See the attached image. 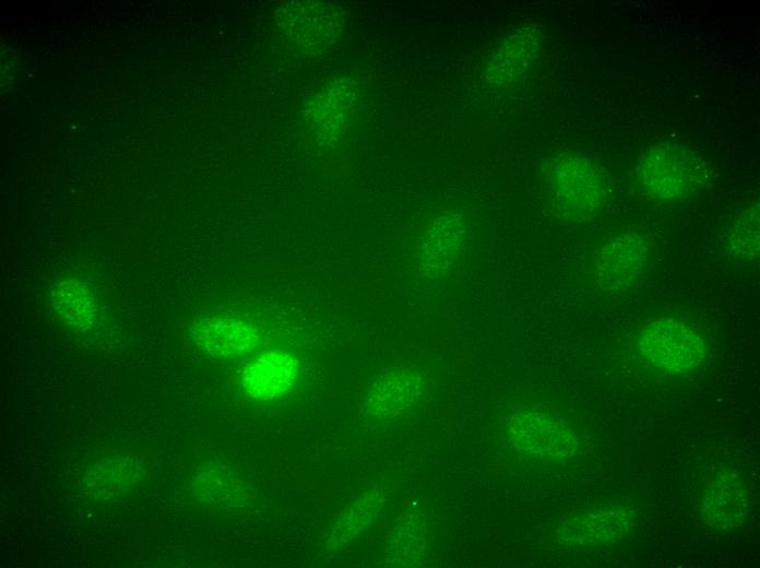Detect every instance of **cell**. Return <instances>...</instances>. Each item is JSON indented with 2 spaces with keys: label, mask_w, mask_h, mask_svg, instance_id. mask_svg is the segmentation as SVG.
<instances>
[{
  "label": "cell",
  "mask_w": 760,
  "mask_h": 568,
  "mask_svg": "<svg viewBox=\"0 0 760 568\" xmlns=\"http://www.w3.org/2000/svg\"><path fill=\"white\" fill-rule=\"evenodd\" d=\"M551 206L569 222L595 217L607 199V184L598 165L580 154L559 157L549 175Z\"/></svg>",
  "instance_id": "cell-1"
},
{
  "label": "cell",
  "mask_w": 760,
  "mask_h": 568,
  "mask_svg": "<svg viewBox=\"0 0 760 568\" xmlns=\"http://www.w3.org/2000/svg\"><path fill=\"white\" fill-rule=\"evenodd\" d=\"M277 27L298 50L319 55L341 35L344 14L330 2L293 1L278 10Z\"/></svg>",
  "instance_id": "cell-2"
},
{
  "label": "cell",
  "mask_w": 760,
  "mask_h": 568,
  "mask_svg": "<svg viewBox=\"0 0 760 568\" xmlns=\"http://www.w3.org/2000/svg\"><path fill=\"white\" fill-rule=\"evenodd\" d=\"M637 174L650 196L661 201H676L692 190L699 168L691 153L665 142L644 152L638 161Z\"/></svg>",
  "instance_id": "cell-3"
},
{
  "label": "cell",
  "mask_w": 760,
  "mask_h": 568,
  "mask_svg": "<svg viewBox=\"0 0 760 568\" xmlns=\"http://www.w3.org/2000/svg\"><path fill=\"white\" fill-rule=\"evenodd\" d=\"M639 348L648 362L670 371L694 368L704 357L703 341L673 319L650 323L642 333Z\"/></svg>",
  "instance_id": "cell-4"
},
{
  "label": "cell",
  "mask_w": 760,
  "mask_h": 568,
  "mask_svg": "<svg viewBox=\"0 0 760 568\" xmlns=\"http://www.w3.org/2000/svg\"><path fill=\"white\" fill-rule=\"evenodd\" d=\"M467 242V228L455 213H442L426 228L417 249V265L427 279H440L461 262Z\"/></svg>",
  "instance_id": "cell-5"
},
{
  "label": "cell",
  "mask_w": 760,
  "mask_h": 568,
  "mask_svg": "<svg viewBox=\"0 0 760 568\" xmlns=\"http://www.w3.org/2000/svg\"><path fill=\"white\" fill-rule=\"evenodd\" d=\"M648 258V244L639 235H621L602 249L595 267L598 286L614 292L631 285L641 274Z\"/></svg>",
  "instance_id": "cell-6"
},
{
  "label": "cell",
  "mask_w": 760,
  "mask_h": 568,
  "mask_svg": "<svg viewBox=\"0 0 760 568\" xmlns=\"http://www.w3.org/2000/svg\"><path fill=\"white\" fill-rule=\"evenodd\" d=\"M424 393V380L417 371L397 369L380 376L366 395V407L375 417L389 419L415 405Z\"/></svg>",
  "instance_id": "cell-7"
},
{
  "label": "cell",
  "mask_w": 760,
  "mask_h": 568,
  "mask_svg": "<svg viewBox=\"0 0 760 568\" xmlns=\"http://www.w3.org/2000/svg\"><path fill=\"white\" fill-rule=\"evenodd\" d=\"M509 433L516 448L530 454L563 457L577 448V439L569 429L533 413L513 416Z\"/></svg>",
  "instance_id": "cell-8"
},
{
  "label": "cell",
  "mask_w": 760,
  "mask_h": 568,
  "mask_svg": "<svg viewBox=\"0 0 760 568\" xmlns=\"http://www.w3.org/2000/svg\"><path fill=\"white\" fill-rule=\"evenodd\" d=\"M298 378V360L282 352L261 355L248 364L241 375L246 392L262 401L281 397L296 384Z\"/></svg>",
  "instance_id": "cell-9"
},
{
  "label": "cell",
  "mask_w": 760,
  "mask_h": 568,
  "mask_svg": "<svg viewBox=\"0 0 760 568\" xmlns=\"http://www.w3.org/2000/svg\"><path fill=\"white\" fill-rule=\"evenodd\" d=\"M195 342L216 357H236L253 351L259 334L249 324L233 318L212 317L192 328Z\"/></svg>",
  "instance_id": "cell-10"
},
{
  "label": "cell",
  "mask_w": 760,
  "mask_h": 568,
  "mask_svg": "<svg viewBox=\"0 0 760 568\" xmlns=\"http://www.w3.org/2000/svg\"><path fill=\"white\" fill-rule=\"evenodd\" d=\"M539 37L534 28L523 27L497 48L488 64V75L497 84H508L524 75L535 62Z\"/></svg>",
  "instance_id": "cell-11"
},
{
  "label": "cell",
  "mask_w": 760,
  "mask_h": 568,
  "mask_svg": "<svg viewBox=\"0 0 760 568\" xmlns=\"http://www.w3.org/2000/svg\"><path fill=\"white\" fill-rule=\"evenodd\" d=\"M740 481L731 473L719 476L702 505V517L715 526H733L746 516L747 495Z\"/></svg>",
  "instance_id": "cell-12"
},
{
  "label": "cell",
  "mask_w": 760,
  "mask_h": 568,
  "mask_svg": "<svg viewBox=\"0 0 760 568\" xmlns=\"http://www.w3.org/2000/svg\"><path fill=\"white\" fill-rule=\"evenodd\" d=\"M731 250L744 260H753L759 252V210L749 208L739 216L731 236Z\"/></svg>",
  "instance_id": "cell-13"
}]
</instances>
